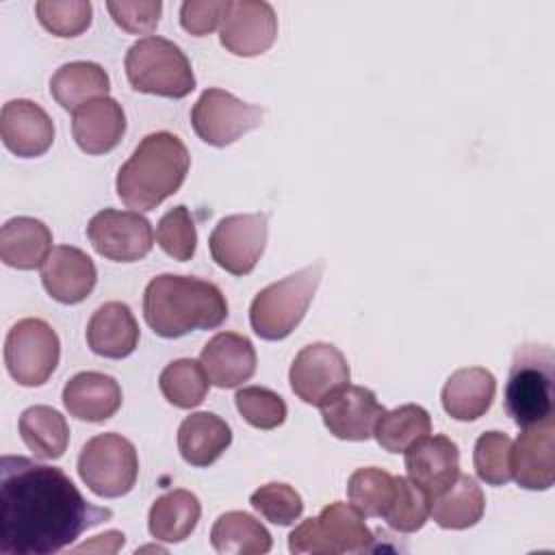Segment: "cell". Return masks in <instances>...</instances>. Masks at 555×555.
I'll return each mask as SVG.
<instances>
[{"label": "cell", "instance_id": "obj_5", "mask_svg": "<svg viewBox=\"0 0 555 555\" xmlns=\"http://www.w3.org/2000/svg\"><path fill=\"white\" fill-rule=\"evenodd\" d=\"M325 262L317 260L262 288L249 306L251 330L262 340L286 338L304 319L323 278Z\"/></svg>", "mask_w": 555, "mask_h": 555}, {"label": "cell", "instance_id": "obj_41", "mask_svg": "<svg viewBox=\"0 0 555 555\" xmlns=\"http://www.w3.org/2000/svg\"><path fill=\"white\" fill-rule=\"evenodd\" d=\"M106 11L113 22L130 35H150L160 20L163 2L160 0H141V2H106Z\"/></svg>", "mask_w": 555, "mask_h": 555}, {"label": "cell", "instance_id": "obj_29", "mask_svg": "<svg viewBox=\"0 0 555 555\" xmlns=\"http://www.w3.org/2000/svg\"><path fill=\"white\" fill-rule=\"evenodd\" d=\"M202 516L199 499L189 490H171L158 496L147 514V529L154 540L182 542L186 540Z\"/></svg>", "mask_w": 555, "mask_h": 555}, {"label": "cell", "instance_id": "obj_33", "mask_svg": "<svg viewBox=\"0 0 555 555\" xmlns=\"http://www.w3.org/2000/svg\"><path fill=\"white\" fill-rule=\"evenodd\" d=\"M208 384L210 379L202 362L191 358H180L169 362L158 377L163 397L180 410H191L199 405L208 395Z\"/></svg>", "mask_w": 555, "mask_h": 555}, {"label": "cell", "instance_id": "obj_37", "mask_svg": "<svg viewBox=\"0 0 555 555\" xmlns=\"http://www.w3.org/2000/svg\"><path fill=\"white\" fill-rule=\"evenodd\" d=\"M39 24L54 37H78L91 26L93 9L87 0H39L35 4Z\"/></svg>", "mask_w": 555, "mask_h": 555}, {"label": "cell", "instance_id": "obj_22", "mask_svg": "<svg viewBox=\"0 0 555 555\" xmlns=\"http://www.w3.org/2000/svg\"><path fill=\"white\" fill-rule=\"evenodd\" d=\"M63 405L78 421L104 423L121 408V388L111 375L82 371L65 384Z\"/></svg>", "mask_w": 555, "mask_h": 555}, {"label": "cell", "instance_id": "obj_36", "mask_svg": "<svg viewBox=\"0 0 555 555\" xmlns=\"http://www.w3.org/2000/svg\"><path fill=\"white\" fill-rule=\"evenodd\" d=\"M475 473L488 486H505L512 479V438L503 431H486L473 451Z\"/></svg>", "mask_w": 555, "mask_h": 555}, {"label": "cell", "instance_id": "obj_15", "mask_svg": "<svg viewBox=\"0 0 555 555\" xmlns=\"http://www.w3.org/2000/svg\"><path fill=\"white\" fill-rule=\"evenodd\" d=\"M512 479L525 490H548L555 481V423L553 416L522 427L512 442Z\"/></svg>", "mask_w": 555, "mask_h": 555}, {"label": "cell", "instance_id": "obj_32", "mask_svg": "<svg viewBox=\"0 0 555 555\" xmlns=\"http://www.w3.org/2000/svg\"><path fill=\"white\" fill-rule=\"evenodd\" d=\"M431 431L429 412L423 405L405 403L384 412L373 429V436L388 453H403L410 444Z\"/></svg>", "mask_w": 555, "mask_h": 555}, {"label": "cell", "instance_id": "obj_30", "mask_svg": "<svg viewBox=\"0 0 555 555\" xmlns=\"http://www.w3.org/2000/svg\"><path fill=\"white\" fill-rule=\"evenodd\" d=\"M210 544L223 555H262L271 551V533L247 512H225L210 529Z\"/></svg>", "mask_w": 555, "mask_h": 555}, {"label": "cell", "instance_id": "obj_42", "mask_svg": "<svg viewBox=\"0 0 555 555\" xmlns=\"http://www.w3.org/2000/svg\"><path fill=\"white\" fill-rule=\"evenodd\" d=\"M228 2L230 0H186L180 7V26L193 37H206L221 26Z\"/></svg>", "mask_w": 555, "mask_h": 555}, {"label": "cell", "instance_id": "obj_17", "mask_svg": "<svg viewBox=\"0 0 555 555\" xmlns=\"http://www.w3.org/2000/svg\"><path fill=\"white\" fill-rule=\"evenodd\" d=\"M403 455L408 477L427 492L429 501L460 475V449L442 434L418 438L403 451Z\"/></svg>", "mask_w": 555, "mask_h": 555}, {"label": "cell", "instance_id": "obj_28", "mask_svg": "<svg viewBox=\"0 0 555 555\" xmlns=\"http://www.w3.org/2000/svg\"><path fill=\"white\" fill-rule=\"evenodd\" d=\"M486 509V496L470 475H457L451 486L429 501V516L442 529H468L477 525Z\"/></svg>", "mask_w": 555, "mask_h": 555}, {"label": "cell", "instance_id": "obj_4", "mask_svg": "<svg viewBox=\"0 0 555 555\" xmlns=\"http://www.w3.org/2000/svg\"><path fill=\"white\" fill-rule=\"evenodd\" d=\"M555 356L546 345H522L514 351L507 384L505 412L518 427H531L553 416Z\"/></svg>", "mask_w": 555, "mask_h": 555}, {"label": "cell", "instance_id": "obj_7", "mask_svg": "<svg viewBox=\"0 0 555 555\" xmlns=\"http://www.w3.org/2000/svg\"><path fill=\"white\" fill-rule=\"evenodd\" d=\"M375 533L364 522V514L351 503L334 501L319 516L299 522L288 535V551L312 555H343L375 551Z\"/></svg>", "mask_w": 555, "mask_h": 555}, {"label": "cell", "instance_id": "obj_10", "mask_svg": "<svg viewBox=\"0 0 555 555\" xmlns=\"http://www.w3.org/2000/svg\"><path fill=\"white\" fill-rule=\"evenodd\" d=\"M264 111L243 102L225 89H206L191 108V126L195 134L212 145L225 147L262 124Z\"/></svg>", "mask_w": 555, "mask_h": 555}, {"label": "cell", "instance_id": "obj_14", "mask_svg": "<svg viewBox=\"0 0 555 555\" xmlns=\"http://www.w3.org/2000/svg\"><path fill=\"white\" fill-rule=\"evenodd\" d=\"M278 37V17L264 0H230L219 26L221 46L234 56H258Z\"/></svg>", "mask_w": 555, "mask_h": 555}, {"label": "cell", "instance_id": "obj_39", "mask_svg": "<svg viewBox=\"0 0 555 555\" xmlns=\"http://www.w3.org/2000/svg\"><path fill=\"white\" fill-rule=\"evenodd\" d=\"M236 410L256 429H275L286 421V403L284 399L262 386H243L236 397Z\"/></svg>", "mask_w": 555, "mask_h": 555}, {"label": "cell", "instance_id": "obj_38", "mask_svg": "<svg viewBox=\"0 0 555 555\" xmlns=\"http://www.w3.org/2000/svg\"><path fill=\"white\" fill-rule=\"evenodd\" d=\"M156 243L173 260L186 262L195 256L197 232L186 206L180 204L160 217L156 225Z\"/></svg>", "mask_w": 555, "mask_h": 555}, {"label": "cell", "instance_id": "obj_24", "mask_svg": "<svg viewBox=\"0 0 555 555\" xmlns=\"http://www.w3.org/2000/svg\"><path fill=\"white\" fill-rule=\"evenodd\" d=\"M496 392V379L488 369L481 366H464L449 375L442 386V408L444 412L462 423L481 418Z\"/></svg>", "mask_w": 555, "mask_h": 555}, {"label": "cell", "instance_id": "obj_6", "mask_svg": "<svg viewBox=\"0 0 555 555\" xmlns=\"http://www.w3.org/2000/svg\"><path fill=\"white\" fill-rule=\"evenodd\" d=\"M126 78L139 93L163 98H186L195 89V76L186 54L165 37L134 41L124 59Z\"/></svg>", "mask_w": 555, "mask_h": 555}, {"label": "cell", "instance_id": "obj_25", "mask_svg": "<svg viewBox=\"0 0 555 555\" xmlns=\"http://www.w3.org/2000/svg\"><path fill=\"white\" fill-rule=\"evenodd\" d=\"M232 444L230 425L212 412H195L178 427V451L195 468L215 464Z\"/></svg>", "mask_w": 555, "mask_h": 555}, {"label": "cell", "instance_id": "obj_35", "mask_svg": "<svg viewBox=\"0 0 555 555\" xmlns=\"http://www.w3.org/2000/svg\"><path fill=\"white\" fill-rule=\"evenodd\" d=\"M429 518V496L410 477H395V496L384 514L390 529L399 533H414L423 529Z\"/></svg>", "mask_w": 555, "mask_h": 555}, {"label": "cell", "instance_id": "obj_43", "mask_svg": "<svg viewBox=\"0 0 555 555\" xmlns=\"http://www.w3.org/2000/svg\"><path fill=\"white\" fill-rule=\"evenodd\" d=\"M119 531H106V533H102V535H95V540L93 542H85V544H80V546H76L74 551H98V553H115V551H119L121 546L119 544H108V540H113L115 535H117Z\"/></svg>", "mask_w": 555, "mask_h": 555}, {"label": "cell", "instance_id": "obj_20", "mask_svg": "<svg viewBox=\"0 0 555 555\" xmlns=\"http://www.w3.org/2000/svg\"><path fill=\"white\" fill-rule=\"evenodd\" d=\"M199 362L217 388H236L256 373V349L236 332L215 334L202 349Z\"/></svg>", "mask_w": 555, "mask_h": 555}, {"label": "cell", "instance_id": "obj_27", "mask_svg": "<svg viewBox=\"0 0 555 555\" xmlns=\"http://www.w3.org/2000/svg\"><path fill=\"white\" fill-rule=\"evenodd\" d=\"M111 78L102 65L91 61H72L61 65L50 78V93L65 111H78L80 106L108 98Z\"/></svg>", "mask_w": 555, "mask_h": 555}, {"label": "cell", "instance_id": "obj_23", "mask_svg": "<svg viewBox=\"0 0 555 555\" xmlns=\"http://www.w3.org/2000/svg\"><path fill=\"white\" fill-rule=\"evenodd\" d=\"M87 345L102 358H128L139 345V325L130 308L121 301L102 304L87 323Z\"/></svg>", "mask_w": 555, "mask_h": 555}, {"label": "cell", "instance_id": "obj_1", "mask_svg": "<svg viewBox=\"0 0 555 555\" xmlns=\"http://www.w3.org/2000/svg\"><path fill=\"white\" fill-rule=\"evenodd\" d=\"M113 512L89 503L54 466L22 455L0 460V553L50 555Z\"/></svg>", "mask_w": 555, "mask_h": 555}, {"label": "cell", "instance_id": "obj_26", "mask_svg": "<svg viewBox=\"0 0 555 555\" xmlns=\"http://www.w3.org/2000/svg\"><path fill=\"white\" fill-rule=\"evenodd\" d=\"M52 251L50 228L35 217H13L0 230V258L7 267L30 271Z\"/></svg>", "mask_w": 555, "mask_h": 555}, {"label": "cell", "instance_id": "obj_8", "mask_svg": "<svg viewBox=\"0 0 555 555\" xmlns=\"http://www.w3.org/2000/svg\"><path fill=\"white\" fill-rule=\"evenodd\" d=\"M82 483L102 499H117L134 488L139 457L134 444L121 434H98L89 438L78 455Z\"/></svg>", "mask_w": 555, "mask_h": 555}, {"label": "cell", "instance_id": "obj_16", "mask_svg": "<svg viewBox=\"0 0 555 555\" xmlns=\"http://www.w3.org/2000/svg\"><path fill=\"white\" fill-rule=\"evenodd\" d=\"M0 137L17 158H35L52 147L54 124L37 102L9 100L0 113Z\"/></svg>", "mask_w": 555, "mask_h": 555}, {"label": "cell", "instance_id": "obj_13", "mask_svg": "<svg viewBox=\"0 0 555 555\" xmlns=\"http://www.w3.org/2000/svg\"><path fill=\"white\" fill-rule=\"evenodd\" d=\"M93 249L113 262L143 260L154 247L152 223L137 210L104 208L87 225Z\"/></svg>", "mask_w": 555, "mask_h": 555}, {"label": "cell", "instance_id": "obj_18", "mask_svg": "<svg viewBox=\"0 0 555 555\" xmlns=\"http://www.w3.org/2000/svg\"><path fill=\"white\" fill-rule=\"evenodd\" d=\"M41 282L52 299L74 306L91 295L98 282V269L82 249L59 245L52 247L41 264Z\"/></svg>", "mask_w": 555, "mask_h": 555}, {"label": "cell", "instance_id": "obj_21", "mask_svg": "<svg viewBox=\"0 0 555 555\" xmlns=\"http://www.w3.org/2000/svg\"><path fill=\"white\" fill-rule=\"evenodd\" d=\"M126 132V113L113 98H98L80 106L72 117L76 145L91 156L115 150Z\"/></svg>", "mask_w": 555, "mask_h": 555}, {"label": "cell", "instance_id": "obj_9", "mask_svg": "<svg viewBox=\"0 0 555 555\" xmlns=\"http://www.w3.org/2000/svg\"><path fill=\"white\" fill-rule=\"evenodd\" d=\"M61 358V340L43 319L17 321L4 340V364L9 375L26 388L43 386Z\"/></svg>", "mask_w": 555, "mask_h": 555}, {"label": "cell", "instance_id": "obj_12", "mask_svg": "<svg viewBox=\"0 0 555 555\" xmlns=\"http://www.w3.org/2000/svg\"><path fill=\"white\" fill-rule=\"evenodd\" d=\"M269 234L267 212H245L223 217L210 232L208 247L212 260L232 275H247L258 264Z\"/></svg>", "mask_w": 555, "mask_h": 555}, {"label": "cell", "instance_id": "obj_11", "mask_svg": "<svg viewBox=\"0 0 555 555\" xmlns=\"http://www.w3.org/2000/svg\"><path fill=\"white\" fill-rule=\"evenodd\" d=\"M351 371L343 351L330 343L304 347L288 371L291 390L308 405H325L349 386Z\"/></svg>", "mask_w": 555, "mask_h": 555}, {"label": "cell", "instance_id": "obj_31", "mask_svg": "<svg viewBox=\"0 0 555 555\" xmlns=\"http://www.w3.org/2000/svg\"><path fill=\"white\" fill-rule=\"evenodd\" d=\"M20 436L39 460H59L69 444L65 416L50 405H30L20 416Z\"/></svg>", "mask_w": 555, "mask_h": 555}, {"label": "cell", "instance_id": "obj_40", "mask_svg": "<svg viewBox=\"0 0 555 555\" xmlns=\"http://www.w3.org/2000/svg\"><path fill=\"white\" fill-rule=\"evenodd\" d=\"M249 503L262 518L282 527L299 520L304 512L301 494L293 486L282 481H271L260 486L258 490L251 492Z\"/></svg>", "mask_w": 555, "mask_h": 555}, {"label": "cell", "instance_id": "obj_34", "mask_svg": "<svg viewBox=\"0 0 555 555\" xmlns=\"http://www.w3.org/2000/svg\"><path fill=\"white\" fill-rule=\"evenodd\" d=\"M347 496L364 516L384 518L395 496V477L377 466L358 468L347 481Z\"/></svg>", "mask_w": 555, "mask_h": 555}, {"label": "cell", "instance_id": "obj_3", "mask_svg": "<svg viewBox=\"0 0 555 555\" xmlns=\"http://www.w3.org/2000/svg\"><path fill=\"white\" fill-rule=\"evenodd\" d=\"M189 167V150L176 134L165 130L152 132L141 139L130 158L119 167L115 180L117 195L137 212L154 210L182 186Z\"/></svg>", "mask_w": 555, "mask_h": 555}, {"label": "cell", "instance_id": "obj_2", "mask_svg": "<svg viewBox=\"0 0 555 555\" xmlns=\"http://www.w3.org/2000/svg\"><path fill=\"white\" fill-rule=\"evenodd\" d=\"M143 317L160 338H180L195 330H215L228 319L219 286L193 275L163 273L143 293Z\"/></svg>", "mask_w": 555, "mask_h": 555}, {"label": "cell", "instance_id": "obj_19", "mask_svg": "<svg viewBox=\"0 0 555 555\" xmlns=\"http://www.w3.org/2000/svg\"><path fill=\"white\" fill-rule=\"evenodd\" d=\"M384 412L386 410L377 401L375 392L364 386H347L325 405H321V416L330 434L353 442L369 440L377 418Z\"/></svg>", "mask_w": 555, "mask_h": 555}]
</instances>
